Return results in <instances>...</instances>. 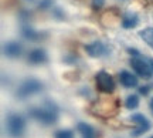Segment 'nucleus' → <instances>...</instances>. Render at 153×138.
Wrapping results in <instances>:
<instances>
[{"label": "nucleus", "mask_w": 153, "mask_h": 138, "mask_svg": "<svg viewBox=\"0 0 153 138\" xmlns=\"http://www.w3.org/2000/svg\"><path fill=\"white\" fill-rule=\"evenodd\" d=\"M85 51H87L88 56L91 57H104V56H108L109 54V49L108 46H105L102 41H94L91 44H87L85 46Z\"/></svg>", "instance_id": "obj_7"}, {"label": "nucleus", "mask_w": 153, "mask_h": 138, "mask_svg": "<svg viewBox=\"0 0 153 138\" xmlns=\"http://www.w3.org/2000/svg\"><path fill=\"white\" fill-rule=\"evenodd\" d=\"M51 6H53V0H41L40 4H38V7H40L41 10H45V9H48Z\"/></svg>", "instance_id": "obj_17"}, {"label": "nucleus", "mask_w": 153, "mask_h": 138, "mask_svg": "<svg viewBox=\"0 0 153 138\" xmlns=\"http://www.w3.org/2000/svg\"><path fill=\"white\" fill-rule=\"evenodd\" d=\"M44 86L41 81H38L36 78H28V80H24L20 87L17 88V97L19 98H27L30 95H34V94L43 91Z\"/></svg>", "instance_id": "obj_4"}, {"label": "nucleus", "mask_w": 153, "mask_h": 138, "mask_svg": "<svg viewBox=\"0 0 153 138\" xmlns=\"http://www.w3.org/2000/svg\"><path fill=\"white\" fill-rule=\"evenodd\" d=\"M150 110H152V112H153V100L150 101Z\"/></svg>", "instance_id": "obj_20"}, {"label": "nucleus", "mask_w": 153, "mask_h": 138, "mask_svg": "<svg viewBox=\"0 0 153 138\" xmlns=\"http://www.w3.org/2000/svg\"><path fill=\"white\" fill-rule=\"evenodd\" d=\"M76 128H78V131L81 133V135L84 138H95V130L87 122H79L76 125Z\"/></svg>", "instance_id": "obj_13"}, {"label": "nucleus", "mask_w": 153, "mask_h": 138, "mask_svg": "<svg viewBox=\"0 0 153 138\" xmlns=\"http://www.w3.org/2000/svg\"><path fill=\"white\" fill-rule=\"evenodd\" d=\"M139 36H140V39L146 44H149L153 49V27H146V28H143V30H140Z\"/></svg>", "instance_id": "obj_14"}, {"label": "nucleus", "mask_w": 153, "mask_h": 138, "mask_svg": "<svg viewBox=\"0 0 153 138\" xmlns=\"http://www.w3.org/2000/svg\"><path fill=\"white\" fill-rule=\"evenodd\" d=\"M105 0H92V9L94 10H99L104 6Z\"/></svg>", "instance_id": "obj_18"}, {"label": "nucleus", "mask_w": 153, "mask_h": 138, "mask_svg": "<svg viewBox=\"0 0 153 138\" xmlns=\"http://www.w3.org/2000/svg\"><path fill=\"white\" fill-rule=\"evenodd\" d=\"M131 67L143 78L153 77V58L150 57H132L131 58Z\"/></svg>", "instance_id": "obj_3"}, {"label": "nucleus", "mask_w": 153, "mask_h": 138, "mask_svg": "<svg viewBox=\"0 0 153 138\" xmlns=\"http://www.w3.org/2000/svg\"><path fill=\"white\" fill-rule=\"evenodd\" d=\"M30 117H33L34 120H37L38 122H41L44 125H51L58 120V107L53 103L47 101L41 107H36L28 111Z\"/></svg>", "instance_id": "obj_1"}, {"label": "nucleus", "mask_w": 153, "mask_h": 138, "mask_svg": "<svg viewBox=\"0 0 153 138\" xmlns=\"http://www.w3.org/2000/svg\"><path fill=\"white\" fill-rule=\"evenodd\" d=\"M148 93H149V87H148V86H145V87H140V88H139V94L146 95Z\"/></svg>", "instance_id": "obj_19"}, {"label": "nucleus", "mask_w": 153, "mask_h": 138, "mask_svg": "<svg viewBox=\"0 0 153 138\" xmlns=\"http://www.w3.org/2000/svg\"><path fill=\"white\" fill-rule=\"evenodd\" d=\"M55 138H74V133L70 131V130H60L57 131L54 135Z\"/></svg>", "instance_id": "obj_16"}, {"label": "nucleus", "mask_w": 153, "mask_h": 138, "mask_svg": "<svg viewBox=\"0 0 153 138\" xmlns=\"http://www.w3.org/2000/svg\"><path fill=\"white\" fill-rule=\"evenodd\" d=\"M3 53L9 58H19L23 53V47L17 41H9L7 44L3 46Z\"/></svg>", "instance_id": "obj_8"}, {"label": "nucleus", "mask_w": 153, "mask_h": 138, "mask_svg": "<svg viewBox=\"0 0 153 138\" xmlns=\"http://www.w3.org/2000/svg\"><path fill=\"white\" fill-rule=\"evenodd\" d=\"M131 120L136 124V130H133V133H132L133 137H139L150 130V122L143 114H133L131 117Z\"/></svg>", "instance_id": "obj_6"}, {"label": "nucleus", "mask_w": 153, "mask_h": 138, "mask_svg": "<svg viewBox=\"0 0 153 138\" xmlns=\"http://www.w3.org/2000/svg\"><path fill=\"white\" fill-rule=\"evenodd\" d=\"M125 105H126V108H129V110L137 108V107H139V95H136V94L129 95V97L125 100Z\"/></svg>", "instance_id": "obj_15"}, {"label": "nucleus", "mask_w": 153, "mask_h": 138, "mask_svg": "<svg viewBox=\"0 0 153 138\" xmlns=\"http://www.w3.org/2000/svg\"><path fill=\"white\" fill-rule=\"evenodd\" d=\"M119 80L122 86L126 87V88H132V87H136L137 86V77L133 76L132 73L126 71V70H122L119 74Z\"/></svg>", "instance_id": "obj_11"}, {"label": "nucleus", "mask_w": 153, "mask_h": 138, "mask_svg": "<svg viewBox=\"0 0 153 138\" xmlns=\"http://www.w3.org/2000/svg\"><path fill=\"white\" fill-rule=\"evenodd\" d=\"M6 130H7L9 137L20 138L24 134V130H26V120L20 114L11 112L6 118Z\"/></svg>", "instance_id": "obj_2"}, {"label": "nucleus", "mask_w": 153, "mask_h": 138, "mask_svg": "<svg viewBox=\"0 0 153 138\" xmlns=\"http://www.w3.org/2000/svg\"><path fill=\"white\" fill-rule=\"evenodd\" d=\"M27 60L30 64H43L47 61V53L44 51L43 49H33L27 56Z\"/></svg>", "instance_id": "obj_9"}, {"label": "nucleus", "mask_w": 153, "mask_h": 138, "mask_svg": "<svg viewBox=\"0 0 153 138\" xmlns=\"http://www.w3.org/2000/svg\"><path fill=\"white\" fill-rule=\"evenodd\" d=\"M95 81H97V88L101 91V93L105 94H111L115 91V81L112 76H109L106 71H99L97 76H95Z\"/></svg>", "instance_id": "obj_5"}, {"label": "nucleus", "mask_w": 153, "mask_h": 138, "mask_svg": "<svg viewBox=\"0 0 153 138\" xmlns=\"http://www.w3.org/2000/svg\"><path fill=\"white\" fill-rule=\"evenodd\" d=\"M139 17L135 13H125L122 16V27L123 28H133L137 26Z\"/></svg>", "instance_id": "obj_12"}, {"label": "nucleus", "mask_w": 153, "mask_h": 138, "mask_svg": "<svg viewBox=\"0 0 153 138\" xmlns=\"http://www.w3.org/2000/svg\"><path fill=\"white\" fill-rule=\"evenodd\" d=\"M22 36L24 39L30 40V41H40V40L44 39V33H40V32H36L31 26H28V24H23L22 26Z\"/></svg>", "instance_id": "obj_10"}, {"label": "nucleus", "mask_w": 153, "mask_h": 138, "mask_svg": "<svg viewBox=\"0 0 153 138\" xmlns=\"http://www.w3.org/2000/svg\"><path fill=\"white\" fill-rule=\"evenodd\" d=\"M150 138H153V137H150Z\"/></svg>", "instance_id": "obj_21"}]
</instances>
